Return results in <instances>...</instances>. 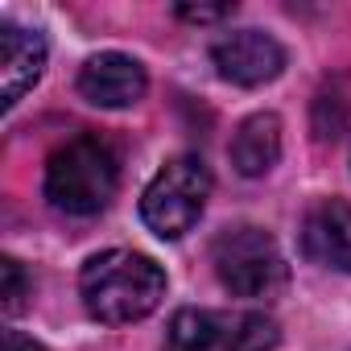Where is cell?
I'll return each mask as SVG.
<instances>
[{
	"label": "cell",
	"instance_id": "cell-1",
	"mask_svg": "<svg viewBox=\"0 0 351 351\" xmlns=\"http://www.w3.org/2000/svg\"><path fill=\"white\" fill-rule=\"evenodd\" d=\"M79 293L95 322L124 326V322H136L157 310V302L165 298V273L145 252L112 248L83 265Z\"/></svg>",
	"mask_w": 351,
	"mask_h": 351
},
{
	"label": "cell",
	"instance_id": "cell-8",
	"mask_svg": "<svg viewBox=\"0 0 351 351\" xmlns=\"http://www.w3.org/2000/svg\"><path fill=\"white\" fill-rule=\"evenodd\" d=\"M149 79L145 66L128 54H95L83 71H79V95L95 108H128L145 95Z\"/></svg>",
	"mask_w": 351,
	"mask_h": 351
},
{
	"label": "cell",
	"instance_id": "cell-13",
	"mask_svg": "<svg viewBox=\"0 0 351 351\" xmlns=\"http://www.w3.org/2000/svg\"><path fill=\"white\" fill-rule=\"evenodd\" d=\"M5 351H46L38 339H29V335H21V330H9L5 335Z\"/></svg>",
	"mask_w": 351,
	"mask_h": 351
},
{
	"label": "cell",
	"instance_id": "cell-11",
	"mask_svg": "<svg viewBox=\"0 0 351 351\" xmlns=\"http://www.w3.org/2000/svg\"><path fill=\"white\" fill-rule=\"evenodd\" d=\"M0 273H5V310L17 314L21 302H25V273H21V265H17L13 256L0 261Z\"/></svg>",
	"mask_w": 351,
	"mask_h": 351
},
{
	"label": "cell",
	"instance_id": "cell-3",
	"mask_svg": "<svg viewBox=\"0 0 351 351\" xmlns=\"http://www.w3.org/2000/svg\"><path fill=\"white\" fill-rule=\"evenodd\" d=\"M207 195H211V173H207L203 157H195V153L169 157L141 195V219L153 236L178 240L199 223Z\"/></svg>",
	"mask_w": 351,
	"mask_h": 351
},
{
	"label": "cell",
	"instance_id": "cell-9",
	"mask_svg": "<svg viewBox=\"0 0 351 351\" xmlns=\"http://www.w3.org/2000/svg\"><path fill=\"white\" fill-rule=\"evenodd\" d=\"M46 71V38L13 21L0 25V104L13 108Z\"/></svg>",
	"mask_w": 351,
	"mask_h": 351
},
{
	"label": "cell",
	"instance_id": "cell-6",
	"mask_svg": "<svg viewBox=\"0 0 351 351\" xmlns=\"http://www.w3.org/2000/svg\"><path fill=\"white\" fill-rule=\"evenodd\" d=\"M211 62L215 71L236 83V87H261V83H273L285 66V50L277 38L261 34V29H236V34H223L215 46H211Z\"/></svg>",
	"mask_w": 351,
	"mask_h": 351
},
{
	"label": "cell",
	"instance_id": "cell-10",
	"mask_svg": "<svg viewBox=\"0 0 351 351\" xmlns=\"http://www.w3.org/2000/svg\"><path fill=\"white\" fill-rule=\"evenodd\" d=\"M277 157H281V120L273 112L248 116L232 136V165L244 178H261L277 165Z\"/></svg>",
	"mask_w": 351,
	"mask_h": 351
},
{
	"label": "cell",
	"instance_id": "cell-2",
	"mask_svg": "<svg viewBox=\"0 0 351 351\" xmlns=\"http://www.w3.org/2000/svg\"><path fill=\"white\" fill-rule=\"evenodd\" d=\"M120 186V161L104 136H75L46 161V199L66 215H99Z\"/></svg>",
	"mask_w": 351,
	"mask_h": 351
},
{
	"label": "cell",
	"instance_id": "cell-4",
	"mask_svg": "<svg viewBox=\"0 0 351 351\" xmlns=\"http://www.w3.org/2000/svg\"><path fill=\"white\" fill-rule=\"evenodd\" d=\"M277 339L261 310H178L165 326V351H273Z\"/></svg>",
	"mask_w": 351,
	"mask_h": 351
},
{
	"label": "cell",
	"instance_id": "cell-7",
	"mask_svg": "<svg viewBox=\"0 0 351 351\" xmlns=\"http://www.w3.org/2000/svg\"><path fill=\"white\" fill-rule=\"evenodd\" d=\"M302 252L322 269L351 273V203L343 199L314 203L302 223Z\"/></svg>",
	"mask_w": 351,
	"mask_h": 351
},
{
	"label": "cell",
	"instance_id": "cell-12",
	"mask_svg": "<svg viewBox=\"0 0 351 351\" xmlns=\"http://www.w3.org/2000/svg\"><path fill=\"white\" fill-rule=\"evenodd\" d=\"M178 17L195 21V25H211V21L232 17V5H178Z\"/></svg>",
	"mask_w": 351,
	"mask_h": 351
},
{
	"label": "cell",
	"instance_id": "cell-5",
	"mask_svg": "<svg viewBox=\"0 0 351 351\" xmlns=\"http://www.w3.org/2000/svg\"><path fill=\"white\" fill-rule=\"evenodd\" d=\"M215 277L236 298H277L289 281V265L277 240L261 228H228L215 240Z\"/></svg>",
	"mask_w": 351,
	"mask_h": 351
}]
</instances>
